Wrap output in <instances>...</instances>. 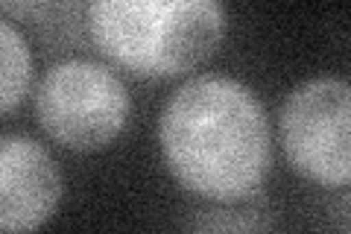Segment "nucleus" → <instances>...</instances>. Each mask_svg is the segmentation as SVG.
<instances>
[{
	"label": "nucleus",
	"instance_id": "obj_6",
	"mask_svg": "<svg viewBox=\"0 0 351 234\" xmlns=\"http://www.w3.org/2000/svg\"><path fill=\"white\" fill-rule=\"evenodd\" d=\"M32 85V47L9 15L0 18V108L12 115Z\"/></svg>",
	"mask_w": 351,
	"mask_h": 234
},
{
	"label": "nucleus",
	"instance_id": "obj_4",
	"mask_svg": "<svg viewBox=\"0 0 351 234\" xmlns=\"http://www.w3.org/2000/svg\"><path fill=\"white\" fill-rule=\"evenodd\" d=\"M278 138L302 179L322 187L351 185V80L322 73L295 82L281 100Z\"/></svg>",
	"mask_w": 351,
	"mask_h": 234
},
{
	"label": "nucleus",
	"instance_id": "obj_2",
	"mask_svg": "<svg viewBox=\"0 0 351 234\" xmlns=\"http://www.w3.org/2000/svg\"><path fill=\"white\" fill-rule=\"evenodd\" d=\"M82 15L94 47L144 80L191 76L228 30L219 0H91Z\"/></svg>",
	"mask_w": 351,
	"mask_h": 234
},
{
	"label": "nucleus",
	"instance_id": "obj_3",
	"mask_svg": "<svg viewBox=\"0 0 351 234\" xmlns=\"http://www.w3.org/2000/svg\"><path fill=\"white\" fill-rule=\"evenodd\" d=\"M32 111L41 132L59 147L94 152L123 135L132 97L112 65L64 56L36 80Z\"/></svg>",
	"mask_w": 351,
	"mask_h": 234
},
{
	"label": "nucleus",
	"instance_id": "obj_1",
	"mask_svg": "<svg viewBox=\"0 0 351 234\" xmlns=\"http://www.w3.org/2000/svg\"><path fill=\"white\" fill-rule=\"evenodd\" d=\"M156 138L184 191L211 202L255 196L272 167V126L258 91L228 73H193L164 100Z\"/></svg>",
	"mask_w": 351,
	"mask_h": 234
},
{
	"label": "nucleus",
	"instance_id": "obj_5",
	"mask_svg": "<svg viewBox=\"0 0 351 234\" xmlns=\"http://www.w3.org/2000/svg\"><path fill=\"white\" fill-rule=\"evenodd\" d=\"M64 194L59 161L27 132L0 135V234H36Z\"/></svg>",
	"mask_w": 351,
	"mask_h": 234
}]
</instances>
